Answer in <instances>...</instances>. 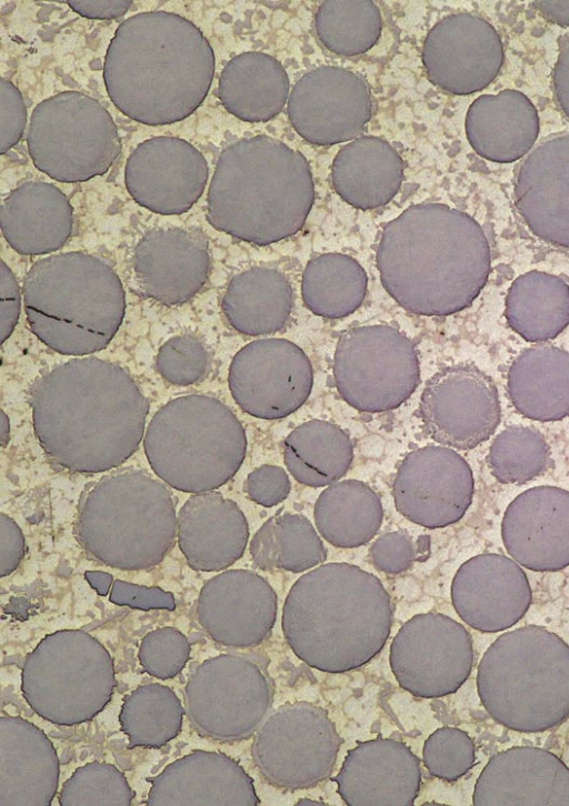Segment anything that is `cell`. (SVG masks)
<instances>
[{
    "mask_svg": "<svg viewBox=\"0 0 569 806\" xmlns=\"http://www.w3.org/2000/svg\"><path fill=\"white\" fill-rule=\"evenodd\" d=\"M392 495L398 512L412 523L445 527L461 520L471 504L472 471L453 450L423 446L400 463Z\"/></svg>",
    "mask_w": 569,
    "mask_h": 806,
    "instance_id": "2e32d148",
    "label": "cell"
},
{
    "mask_svg": "<svg viewBox=\"0 0 569 806\" xmlns=\"http://www.w3.org/2000/svg\"><path fill=\"white\" fill-rule=\"evenodd\" d=\"M210 357L203 343L196 336L177 335L166 341L156 357L160 375L174 385H190L202 380Z\"/></svg>",
    "mask_w": 569,
    "mask_h": 806,
    "instance_id": "b9f144b4",
    "label": "cell"
},
{
    "mask_svg": "<svg viewBox=\"0 0 569 806\" xmlns=\"http://www.w3.org/2000/svg\"><path fill=\"white\" fill-rule=\"evenodd\" d=\"M531 597L523 570L515 560L495 553L466 561L451 584V601L460 618L485 633L515 625L528 611Z\"/></svg>",
    "mask_w": 569,
    "mask_h": 806,
    "instance_id": "ffe728a7",
    "label": "cell"
},
{
    "mask_svg": "<svg viewBox=\"0 0 569 806\" xmlns=\"http://www.w3.org/2000/svg\"><path fill=\"white\" fill-rule=\"evenodd\" d=\"M352 459L349 435L327 421L305 422L283 442V461L290 474L311 487L336 483L348 472Z\"/></svg>",
    "mask_w": 569,
    "mask_h": 806,
    "instance_id": "d590c367",
    "label": "cell"
},
{
    "mask_svg": "<svg viewBox=\"0 0 569 806\" xmlns=\"http://www.w3.org/2000/svg\"><path fill=\"white\" fill-rule=\"evenodd\" d=\"M316 526L321 536L340 548L368 543L382 523L378 494L366 483L345 480L328 486L315 505Z\"/></svg>",
    "mask_w": 569,
    "mask_h": 806,
    "instance_id": "e575fe53",
    "label": "cell"
},
{
    "mask_svg": "<svg viewBox=\"0 0 569 806\" xmlns=\"http://www.w3.org/2000/svg\"><path fill=\"white\" fill-rule=\"evenodd\" d=\"M420 763L401 742L378 738L361 743L346 756L333 778L351 806L412 805L420 788Z\"/></svg>",
    "mask_w": 569,
    "mask_h": 806,
    "instance_id": "d4e9b609",
    "label": "cell"
},
{
    "mask_svg": "<svg viewBox=\"0 0 569 806\" xmlns=\"http://www.w3.org/2000/svg\"><path fill=\"white\" fill-rule=\"evenodd\" d=\"M208 241L197 229L154 228L139 240L133 271L150 299L176 305L190 300L209 274Z\"/></svg>",
    "mask_w": 569,
    "mask_h": 806,
    "instance_id": "7402d4cb",
    "label": "cell"
},
{
    "mask_svg": "<svg viewBox=\"0 0 569 806\" xmlns=\"http://www.w3.org/2000/svg\"><path fill=\"white\" fill-rule=\"evenodd\" d=\"M501 537L509 555L536 572H556L569 565V492L537 486L518 495L507 507Z\"/></svg>",
    "mask_w": 569,
    "mask_h": 806,
    "instance_id": "44dd1931",
    "label": "cell"
},
{
    "mask_svg": "<svg viewBox=\"0 0 569 806\" xmlns=\"http://www.w3.org/2000/svg\"><path fill=\"white\" fill-rule=\"evenodd\" d=\"M22 293L31 332L64 355L104 349L124 315L119 276L103 260L82 252L37 261L24 278Z\"/></svg>",
    "mask_w": 569,
    "mask_h": 806,
    "instance_id": "8992f818",
    "label": "cell"
},
{
    "mask_svg": "<svg viewBox=\"0 0 569 806\" xmlns=\"http://www.w3.org/2000/svg\"><path fill=\"white\" fill-rule=\"evenodd\" d=\"M254 564L264 571L305 572L325 562L326 548L312 524L300 514L270 517L250 542Z\"/></svg>",
    "mask_w": 569,
    "mask_h": 806,
    "instance_id": "74e56055",
    "label": "cell"
},
{
    "mask_svg": "<svg viewBox=\"0 0 569 806\" xmlns=\"http://www.w3.org/2000/svg\"><path fill=\"white\" fill-rule=\"evenodd\" d=\"M307 804H308V805H310V804H312V805H318V804H321V803H317V802H315V800H310V799H301V800H299V803H298V805H307ZM321 805H322V804H321Z\"/></svg>",
    "mask_w": 569,
    "mask_h": 806,
    "instance_id": "f5cc1de1",
    "label": "cell"
},
{
    "mask_svg": "<svg viewBox=\"0 0 569 806\" xmlns=\"http://www.w3.org/2000/svg\"><path fill=\"white\" fill-rule=\"evenodd\" d=\"M171 492L148 472L119 470L83 492L74 535L94 557L122 568L157 564L173 544Z\"/></svg>",
    "mask_w": 569,
    "mask_h": 806,
    "instance_id": "ba28073f",
    "label": "cell"
},
{
    "mask_svg": "<svg viewBox=\"0 0 569 806\" xmlns=\"http://www.w3.org/2000/svg\"><path fill=\"white\" fill-rule=\"evenodd\" d=\"M516 206L539 239L569 249V134L541 142L521 163Z\"/></svg>",
    "mask_w": 569,
    "mask_h": 806,
    "instance_id": "cb8c5ba5",
    "label": "cell"
},
{
    "mask_svg": "<svg viewBox=\"0 0 569 806\" xmlns=\"http://www.w3.org/2000/svg\"><path fill=\"white\" fill-rule=\"evenodd\" d=\"M477 688L501 725L521 733L550 729L569 716V646L537 625L507 632L483 654Z\"/></svg>",
    "mask_w": 569,
    "mask_h": 806,
    "instance_id": "52a82bcc",
    "label": "cell"
},
{
    "mask_svg": "<svg viewBox=\"0 0 569 806\" xmlns=\"http://www.w3.org/2000/svg\"><path fill=\"white\" fill-rule=\"evenodd\" d=\"M466 134L482 158L513 162L523 157L539 132V118L532 102L520 91L507 89L478 97L466 115Z\"/></svg>",
    "mask_w": 569,
    "mask_h": 806,
    "instance_id": "83f0119b",
    "label": "cell"
},
{
    "mask_svg": "<svg viewBox=\"0 0 569 806\" xmlns=\"http://www.w3.org/2000/svg\"><path fill=\"white\" fill-rule=\"evenodd\" d=\"M289 79L281 63L262 52H244L223 68L218 94L234 117L249 121H268L286 104Z\"/></svg>",
    "mask_w": 569,
    "mask_h": 806,
    "instance_id": "4dcf8cb0",
    "label": "cell"
},
{
    "mask_svg": "<svg viewBox=\"0 0 569 806\" xmlns=\"http://www.w3.org/2000/svg\"><path fill=\"white\" fill-rule=\"evenodd\" d=\"M71 9L77 13L94 19H111L122 16L131 6L132 1H68Z\"/></svg>",
    "mask_w": 569,
    "mask_h": 806,
    "instance_id": "c3c4849f",
    "label": "cell"
},
{
    "mask_svg": "<svg viewBox=\"0 0 569 806\" xmlns=\"http://www.w3.org/2000/svg\"><path fill=\"white\" fill-rule=\"evenodd\" d=\"M418 414L425 433L437 443L471 450L496 431L501 407L492 379L473 364H455L426 383Z\"/></svg>",
    "mask_w": 569,
    "mask_h": 806,
    "instance_id": "5bb4252c",
    "label": "cell"
},
{
    "mask_svg": "<svg viewBox=\"0 0 569 806\" xmlns=\"http://www.w3.org/2000/svg\"><path fill=\"white\" fill-rule=\"evenodd\" d=\"M369 555L378 571L399 574L411 567L415 561H421L419 556L422 550L406 531L399 530L379 536L371 545Z\"/></svg>",
    "mask_w": 569,
    "mask_h": 806,
    "instance_id": "7bdbcfd3",
    "label": "cell"
},
{
    "mask_svg": "<svg viewBox=\"0 0 569 806\" xmlns=\"http://www.w3.org/2000/svg\"><path fill=\"white\" fill-rule=\"evenodd\" d=\"M290 488L288 474L276 465H262L256 469L244 482V491L249 498L266 507L274 506L287 498Z\"/></svg>",
    "mask_w": 569,
    "mask_h": 806,
    "instance_id": "ee69618b",
    "label": "cell"
},
{
    "mask_svg": "<svg viewBox=\"0 0 569 806\" xmlns=\"http://www.w3.org/2000/svg\"><path fill=\"white\" fill-rule=\"evenodd\" d=\"M380 280L405 310L428 316L468 308L490 272L479 223L440 203L409 206L383 229L377 251Z\"/></svg>",
    "mask_w": 569,
    "mask_h": 806,
    "instance_id": "7a4b0ae2",
    "label": "cell"
},
{
    "mask_svg": "<svg viewBox=\"0 0 569 806\" xmlns=\"http://www.w3.org/2000/svg\"><path fill=\"white\" fill-rule=\"evenodd\" d=\"M552 87L561 111L569 119V41L562 46L556 61Z\"/></svg>",
    "mask_w": 569,
    "mask_h": 806,
    "instance_id": "681fc988",
    "label": "cell"
},
{
    "mask_svg": "<svg viewBox=\"0 0 569 806\" xmlns=\"http://www.w3.org/2000/svg\"><path fill=\"white\" fill-rule=\"evenodd\" d=\"M473 663L469 632L439 613L419 614L406 622L390 646V666L399 685L415 696L455 693Z\"/></svg>",
    "mask_w": 569,
    "mask_h": 806,
    "instance_id": "4fadbf2b",
    "label": "cell"
},
{
    "mask_svg": "<svg viewBox=\"0 0 569 806\" xmlns=\"http://www.w3.org/2000/svg\"><path fill=\"white\" fill-rule=\"evenodd\" d=\"M9 442V419L7 414L1 411V444L4 446Z\"/></svg>",
    "mask_w": 569,
    "mask_h": 806,
    "instance_id": "816d5d0a",
    "label": "cell"
},
{
    "mask_svg": "<svg viewBox=\"0 0 569 806\" xmlns=\"http://www.w3.org/2000/svg\"><path fill=\"white\" fill-rule=\"evenodd\" d=\"M487 463L500 483L522 484L550 466V447L538 430L511 425L492 441Z\"/></svg>",
    "mask_w": 569,
    "mask_h": 806,
    "instance_id": "ab89813d",
    "label": "cell"
},
{
    "mask_svg": "<svg viewBox=\"0 0 569 806\" xmlns=\"http://www.w3.org/2000/svg\"><path fill=\"white\" fill-rule=\"evenodd\" d=\"M381 16L369 0L323 1L316 13V32L322 44L340 56H357L373 47L380 36Z\"/></svg>",
    "mask_w": 569,
    "mask_h": 806,
    "instance_id": "f35d334b",
    "label": "cell"
},
{
    "mask_svg": "<svg viewBox=\"0 0 569 806\" xmlns=\"http://www.w3.org/2000/svg\"><path fill=\"white\" fill-rule=\"evenodd\" d=\"M179 545L191 565L221 570L241 557L249 530L239 506L218 492L190 496L178 514Z\"/></svg>",
    "mask_w": 569,
    "mask_h": 806,
    "instance_id": "484cf974",
    "label": "cell"
},
{
    "mask_svg": "<svg viewBox=\"0 0 569 806\" xmlns=\"http://www.w3.org/2000/svg\"><path fill=\"white\" fill-rule=\"evenodd\" d=\"M0 120L1 138L0 150L4 153L12 148L22 135L26 127L27 112L19 90L8 80L1 79Z\"/></svg>",
    "mask_w": 569,
    "mask_h": 806,
    "instance_id": "f6af8a7d",
    "label": "cell"
},
{
    "mask_svg": "<svg viewBox=\"0 0 569 806\" xmlns=\"http://www.w3.org/2000/svg\"><path fill=\"white\" fill-rule=\"evenodd\" d=\"M33 429L44 453L72 472L121 465L138 449L149 403L119 365L80 357L57 365L31 389Z\"/></svg>",
    "mask_w": 569,
    "mask_h": 806,
    "instance_id": "6da1fadb",
    "label": "cell"
},
{
    "mask_svg": "<svg viewBox=\"0 0 569 806\" xmlns=\"http://www.w3.org/2000/svg\"><path fill=\"white\" fill-rule=\"evenodd\" d=\"M402 178V159L377 137H361L341 148L331 170L335 191L361 210L387 204L398 192Z\"/></svg>",
    "mask_w": 569,
    "mask_h": 806,
    "instance_id": "f1b7e54d",
    "label": "cell"
},
{
    "mask_svg": "<svg viewBox=\"0 0 569 806\" xmlns=\"http://www.w3.org/2000/svg\"><path fill=\"white\" fill-rule=\"evenodd\" d=\"M144 452L153 472L187 493L213 491L241 466L244 430L233 412L207 395H186L163 405L148 425Z\"/></svg>",
    "mask_w": 569,
    "mask_h": 806,
    "instance_id": "9c48e42d",
    "label": "cell"
},
{
    "mask_svg": "<svg viewBox=\"0 0 569 806\" xmlns=\"http://www.w3.org/2000/svg\"><path fill=\"white\" fill-rule=\"evenodd\" d=\"M28 149L34 165L61 182H79L106 173L121 144L104 107L77 91L39 103L31 115Z\"/></svg>",
    "mask_w": 569,
    "mask_h": 806,
    "instance_id": "30bf717a",
    "label": "cell"
},
{
    "mask_svg": "<svg viewBox=\"0 0 569 806\" xmlns=\"http://www.w3.org/2000/svg\"><path fill=\"white\" fill-rule=\"evenodd\" d=\"M390 596L372 574L348 563H328L302 575L282 609V631L310 667L342 673L373 658L390 632Z\"/></svg>",
    "mask_w": 569,
    "mask_h": 806,
    "instance_id": "277c9868",
    "label": "cell"
},
{
    "mask_svg": "<svg viewBox=\"0 0 569 806\" xmlns=\"http://www.w3.org/2000/svg\"><path fill=\"white\" fill-rule=\"evenodd\" d=\"M207 161L193 145L171 137L139 144L130 154L124 183L132 199L159 214H181L201 197Z\"/></svg>",
    "mask_w": 569,
    "mask_h": 806,
    "instance_id": "d6986e66",
    "label": "cell"
},
{
    "mask_svg": "<svg viewBox=\"0 0 569 806\" xmlns=\"http://www.w3.org/2000/svg\"><path fill=\"white\" fill-rule=\"evenodd\" d=\"M422 756L423 764L431 775L452 782L472 767L475 745L465 731L441 727L427 738Z\"/></svg>",
    "mask_w": 569,
    "mask_h": 806,
    "instance_id": "60d3db41",
    "label": "cell"
},
{
    "mask_svg": "<svg viewBox=\"0 0 569 806\" xmlns=\"http://www.w3.org/2000/svg\"><path fill=\"white\" fill-rule=\"evenodd\" d=\"M476 806H569V768L552 753L517 746L493 755L480 773Z\"/></svg>",
    "mask_w": 569,
    "mask_h": 806,
    "instance_id": "603a6c76",
    "label": "cell"
},
{
    "mask_svg": "<svg viewBox=\"0 0 569 806\" xmlns=\"http://www.w3.org/2000/svg\"><path fill=\"white\" fill-rule=\"evenodd\" d=\"M72 206L53 184L30 181L1 205V231L20 254L42 255L60 249L72 232Z\"/></svg>",
    "mask_w": 569,
    "mask_h": 806,
    "instance_id": "4316f807",
    "label": "cell"
},
{
    "mask_svg": "<svg viewBox=\"0 0 569 806\" xmlns=\"http://www.w3.org/2000/svg\"><path fill=\"white\" fill-rule=\"evenodd\" d=\"M202 607L227 622L244 644H257L271 632L277 595L269 583L249 571H229L204 590Z\"/></svg>",
    "mask_w": 569,
    "mask_h": 806,
    "instance_id": "d6a6232c",
    "label": "cell"
},
{
    "mask_svg": "<svg viewBox=\"0 0 569 806\" xmlns=\"http://www.w3.org/2000/svg\"><path fill=\"white\" fill-rule=\"evenodd\" d=\"M0 329L2 343L12 333L20 313V289L16 276L2 261L0 269Z\"/></svg>",
    "mask_w": 569,
    "mask_h": 806,
    "instance_id": "bcb514c9",
    "label": "cell"
},
{
    "mask_svg": "<svg viewBox=\"0 0 569 806\" xmlns=\"http://www.w3.org/2000/svg\"><path fill=\"white\" fill-rule=\"evenodd\" d=\"M295 130L308 142L331 145L357 137L371 115V94L359 74L320 67L303 74L288 101Z\"/></svg>",
    "mask_w": 569,
    "mask_h": 806,
    "instance_id": "e0dca14e",
    "label": "cell"
},
{
    "mask_svg": "<svg viewBox=\"0 0 569 806\" xmlns=\"http://www.w3.org/2000/svg\"><path fill=\"white\" fill-rule=\"evenodd\" d=\"M533 6L546 20L569 26V1H536Z\"/></svg>",
    "mask_w": 569,
    "mask_h": 806,
    "instance_id": "f907efd6",
    "label": "cell"
},
{
    "mask_svg": "<svg viewBox=\"0 0 569 806\" xmlns=\"http://www.w3.org/2000/svg\"><path fill=\"white\" fill-rule=\"evenodd\" d=\"M428 79L453 94L485 89L503 63V47L496 29L472 13L443 18L428 32L422 47Z\"/></svg>",
    "mask_w": 569,
    "mask_h": 806,
    "instance_id": "ac0fdd59",
    "label": "cell"
},
{
    "mask_svg": "<svg viewBox=\"0 0 569 806\" xmlns=\"http://www.w3.org/2000/svg\"><path fill=\"white\" fill-rule=\"evenodd\" d=\"M228 382L242 411L254 417L277 420L307 401L313 373L308 356L297 344L284 339H261L237 352Z\"/></svg>",
    "mask_w": 569,
    "mask_h": 806,
    "instance_id": "9a60e30c",
    "label": "cell"
},
{
    "mask_svg": "<svg viewBox=\"0 0 569 806\" xmlns=\"http://www.w3.org/2000/svg\"><path fill=\"white\" fill-rule=\"evenodd\" d=\"M367 285V274L357 260L341 253H325L307 263L301 295L316 315L340 319L360 306Z\"/></svg>",
    "mask_w": 569,
    "mask_h": 806,
    "instance_id": "8d00e7d4",
    "label": "cell"
},
{
    "mask_svg": "<svg viewBox=\"0 0 569 806\" xmlns=\"http://www.w3.org/2000/svg\"><path fill=\"white\" fill-rule=\"evenodd\" d=\"M0 546H1V564L2 574L11 572L24 552V538L17 523L7 516L0 514Z\"/></svg>",
    "mask_w": 569,
    "mask_h": 806,
    "instance_id": "7dc6e473",
    "label": "cell"
},
{
    "mask_svg": "<svg viewBox=\"0 0 569 806\" xmlns=\"http://www.w3.org/2000/svg\"><path fill=\"white\" fill-rule=\"evenodd\" d=\"M507 386L512 405L525 417H569V352L551 345L525 350L509 367Z\"/></svg>",
    "mask_w": 569,
    "mask_h": 806,
    "instance_id": "f546056e",
    "label": "cell"
},
{
    "mask_svg": "<svg viewBox=\"0 0 569 806\" xmlns=\"http://www.w3.org/2000/svg\"><path fill=\"white\" fill-rule=\"evenodd\" d=\"M207 220L239 240L266 245L297 233L315 200L306 158L266 135L241 139L218 160Z\"/></svg>",
    "mask_w": 569,
    "mask_h": 806,
    "instance_id": "5b68a950",
    "label": "cell"
},
{
    "mask_svg": "<svg viewBox=\"0 0 569 806\" xmlns=\"http://www.w3.org/2000/svg\"><path fill=\"white\" fill-rule=\"evenodd\" d=\"M506 318L526 341L556 337L569 324V285L563 279L541 271L520 275L508 290Z\"/></svg>",
    "mask_w": 569,
    "mask_h": 806,
    "instance_id": "836d02e7",
    "label": "cell"
},
{
    "mask_svg": "<svg viewBox=\"0 0 569 806\" xmlns=\"http://www.w3.org/2000/svg\"><path fill=\"white\" fill-rule=\"evenodd\" d=\"M214 56L189 20L164 11L130 17L117 29L104 61V82L114 105L151 125L191 114L206 98Z\"/></svg>",
    "mask_w": 569,
    "mask_h": 806,
    "instance_id": "3957f363",
    "label": "cell"
},
{
    "mask_svg": "<svg viewBox=\"0 0 569 806\" xmlns=\"http://www.w3.org/2000/svg\"><path fill=\"white\" fill-rule=\"evenodd\" d=\"M292 298L290 282L282 273L254 266L231 279L222 298V312L242 334H269L287 323Z\"/></svg>",
    "mask_w": 569,
    "mask_h": 806,
    "instance_id": "1f68e13d",
    "label": "cell"
},
{
    "mask_svg": "<svg viewBox=\"0 0 569 806\" xmlns=\"http://www.w3.org/2000/svg\"><path fill=\"white\" fill-rule=\"evenodd\" d=\"M341 738L327 712L308 702L278 707L260 728L254 758L273 786L309 788L327 778Z\"/></svg>",
    "mask_w": 569,
    "mask_h": 806,
    "instance_id": "7c38bea8",
    "label": "cell"
},
{
    "mask_svg": "<svg viewBox=\"0 0 569 806\" xmlns=\"http://www.w3.org/2000/svg\"><path fill=\"white\" fill-rule=\"evenodd\" d=\"M333 377L340 396L368 413L400 406L417 389L420 369L412 342L388 325H362L337 343Z\"/></svg>",
    "mask_w": 569,
    "mask_h": 806,
    "instance_id": "8fae6325",
    "label": "cell"
}]
</instances>
